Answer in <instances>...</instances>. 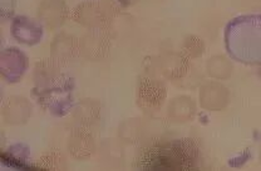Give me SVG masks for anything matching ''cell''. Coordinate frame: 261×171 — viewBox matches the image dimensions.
Here are the masks:
<instances>
[{
  "label": "cell",
  "mask_w": 261,
  "mask_h": 171,
  "mask_svg": "<svg viewBox=\"0 0 261 171\" xmlns=\"http://www.w3.org/2000/svg\"><path fill=\"white\" fill-rule=\"evenodd\" d=\"M205 50L206 45L203 39L195 34L187 35L181 44V53L186 58H189L190 60H195V59L201 58L203 55V53H205Z\"/></svg>",
  "instance_id": "9a60e30c"
},
{
  "label": "cell",
  "mask_w": 261,
  "mask_h": 171,
  "mask_svg": "<svg viewBox=\"0 0 261 171\" xmlns=\"http://www.w3.org/2000/svg\"><path fill=\"white\" fill-rule=\"evenodd\" d=\"M140 129L141 125L137 121V119H129L119 126V138H122L124 141H128V143H133L138 138V131H136V130Z\"/></svg>",
  "instance_id": "2e32d148"
},
{
  "label": "cell",
  "mask_w": 261,
  "mask_h": 171,
  "mask_svg": "<svg viewBox=\"0 0 261 171\" xmlns=\"http://www.w3.org/2000/svg\"><path fill=\"white\" fill-rule=\"evenodd\" d=\"M102 107L96 99H83L73 109V118L82 126H92L99 121Z\"/></svg>",
  "instance_id": "4fadbf2b"
},
{
  "label": "cell",
  "mask_w": 261,
  "mask_h": 171,
  "mask_svg": "<svg viewBox=\"0 0 261 171\" xmlns=\"http://www.w3.org/2000/svg\"><path fill=\"white\" fill-rule=\"evenodd\" d=\"M111 47L110 35L106 29H93L80 39V53L89 61H100L108 55Z\"/></svg>",
  "instance_id": "277c9868"
},
{
  "label": "cell",
  "mask_w": 261,
  "mask_h": 171,
  "mask_svg": "<svg viewBox=\"0 0 261 171\" xmlns=\"http://www.w3.org/2000/svg\"><path fill=\"white\" fill-rule=\"evenodd\" d=\"M167 99V88L165 83L156 78H143L138 83L136 91V102L146 113L160 110Z\"/></svg>",
  "instance_id": "7a4b0ae2"
},
{
  "label": "cell",
  "mask_w": 261,
  "mask_h": 171,
  "mask_svg": "<svg viewBox=\"0 0 261 171\" xmlns=\"http://www.w3.org/2000/svg\"><path fill=\"white\" fill-rule=\"evenodd\" d=\"M190 65V59L181 51H165L156 60V67L160 74L171 81H178L186 77Z\"/></svg>",
  "instance_id": "5b68a950"
},
{
  "label": "cell",
  "mask_w": 261,
  "mask_h": 171,
  "mask_svg": "<svg viewBox=\"0 0 261 171\" xmlns=\"http://www.w3.org/2000/svg\"><path fill=\"white\" fill-rule=\"evenodd\" d=\"M40 164L45 169H64L65 159L59 153H48L42 157Z\"/></svg>",
  "instance_id": "e0dca14e"
},
{
  "label": "cell",
  "mask_w": 261,
  "mask_h": 171,
  "mask_svg": "<svg viewBox=\"0 0 261 171\" xmlns=\"http://www.w3.org/2000/svg\"><path fill=\"white\" fill-rule=\"evenodd\" d=\"M33 115V105L21 95H13L7 100L2 109V118L7 125H23L28 123Z\"/></svg>",
  "instance_id": "ba28073f"
},
{
  "label": "cell",
  "mask_w": 261,
  "mask_h": 171,
  "mask_svg": "<svg viewBox=\"0 0 261 171\" xmlns=\"http://www.w3.org/2000/svg\"><path fill=\"white\" fill-rule=\"evenodd\" d=\"M230 90L219 80L206 81L198 90V104L206 111L225 110L230 104Z\"/></svg>",
  "instance_id": "3957f363"
},
{
  "label": "cell",
  "mask_w": 261,
  "mask_h": 171,
  "mask_svg": "<svg viewBox=\"0 0 261 171\" xmlns=\"http://www.w3.org/2000/svg\"><path fill=\"white\" fill-rule=\"evenodd\" d=\"M260 162H261V148H260Z\"/></svg>",
  "instance_id": "ffe728a7"
},
{
  "label": "cell",
  "mask_w": 261,
  "mask_h": 171,
  "mask_svg": "<svg viewBox=\"0 0 261 171\" xmlns=\"http://www.w3.org/2000/svg\"><path fill=\"white\" fill-rule=\"evenodd\" d=\"M116 13L107 0H89L78 4L70 16L78 25L93 30L107 28Z\"/></svg>",
  "instance_id": "6da1fadb"
},
{
  "label": "cell",
  "mask_w": 261,
  "mask_h": 171,
  "mask_svg": "<svg viewBox=\"0 0 261 171\" xmlns=\"http://www.w3.org/2000/svg\"><path fill=\"white\" fill-rule=\"evenodd\" d=\"M196 156V148L191 141H178L170 146H166L160 154V162L163 167L178 169L186 167L191 164Z\"/></svg>",
  "instance_id": "8992f818"
},
{
  "label": "cell",
  "mask_w": 261,
  "mask_h": 171,
  "mask_svg": "<svg viewBox=\"0 0 261 171\" xmlns=\"http://www.w3.org/2000/svg\"><path fill=\"white\" fill-rule=\"evenodd\" d=\"M206 74L214 80L225 81L228 80L233 74V64L230 58L224 54H216L206 61Z\"/></svg>",
  "instance_id": "5bb4252c"
},
{
  "label": "cell",
  "mask_w": 261,
  "mask_h": 171,
  "mask_svg": "<svg viewBox=\"0 0 261 171\" xmlns=\"http://www.w3.org/2000/svg\"><path fill=\"white\" fill-rule=\"evenodd\" d=\"M259 75H260V78H261V66H260V69H259Z\"/></svg>",
  "instance_id": "d6986e66"
},
{
  "label": "cell",
  "mask_w": 261,
  "mask_h": 171,
  "mask_svg": "<svg viewBox=\"0 0 261 171\" xmlns=\"http://www.w3.org/2000/svg\"><path fill=\"white\" fill-rule=\"evenodd\" d=\"M12 34L19 43L35 45L42 40V23L27 16H16L12 24Z\"/></svg>",
  "instance_id": "8fae6325"
},
{
  "label": "cell",
  "mask_w": 261,
  "mask_h": 171,
  "mask_svg": "<svg viewBox=\"0 0 261 171\" xmlns=\"http://www.w3.org/2000/svg\"><path fill=\"white\" fill-rule=\"evenodd\" d=\"M67 150L73 159L84 161L96 153V140L88 130L80 127V129L73 130L68 136Z\"/></svg>",
  "instance_id": "9c48e42d"
},
{
  "label": "cell",
  "mask_w": 261,
  "mask_h": 171,
  "mask_svg": "<svg viewBox=\"0 0 261 171\" xmlns=\"http://www.w3.org/2000/svg\"><path fill=\"white\" fill-rule=\"evenodd\" d=\"M51 58L61 64L68 62L75 58L80 53V39L68 32H59L54 37L50 44Z\"/></svg>",
  "instance_id": "7c38bea8"
},
{
  "label": "cell",
  "mask_w": 261,
  "mask_h": 171,
  "mask_svg": "<svg viewBox=\"0 0 261 171\" xmlns=\"http://www.w3.org/2000/svg\"><path fill=\"white\" fill-rule=\"evenodd\" d=\"M107 2L110 3V5L116 12H119V10H124L135 5L137 0H107Z\"/></svg>",
  "instance_id": "ac0fdd59"
},
{
  "label": "cell",
  "mask_w": 261,
  "mask_h": 171,
  "mask_svg": "<svg viewBox=\"0 0 261 171\" xmlns=\"http://www.w3.org/2000/svg\"><path fill=\"white\" fill-rule=\"evenodd\" d=\"M197 104L190 95H177L168 101L167 116L176 124H186L195 119Z\"/></svg>",
  "instance_id": "30bf717a"
},
{
  "label": "cell",
  "mask_w": 261,
  "mask_h": 171,
  "mask_svg": "<svg viewBox=\"0 0 261 171\" xmlns=\"http://www.w3.org/2000/svg\"><path fill=\"white\" fill-rule=\"evenodd\" d=\"M70 12L64 0H42L38 7V20L49 30H57L64 25Z\"/></svg>",
  "instance_id": "52a82bcc"
}]
</instances>
